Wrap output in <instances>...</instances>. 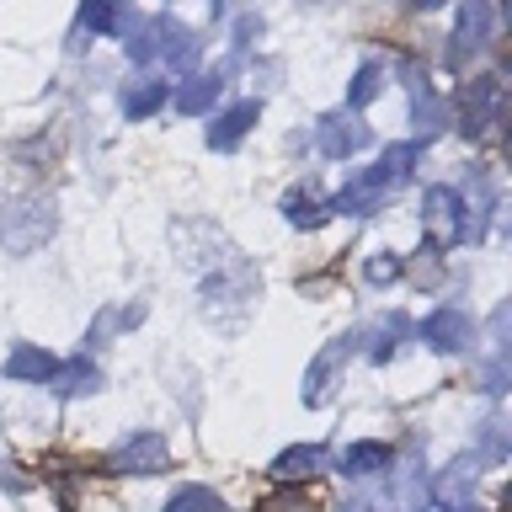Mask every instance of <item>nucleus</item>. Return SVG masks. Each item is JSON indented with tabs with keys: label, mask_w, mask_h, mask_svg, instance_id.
I'll return each instance as SVG.
<instances>
[{
	"label": "nucleus",
	"mask_w": 512,
	"mask_h": 512,
	"mask_svg": "<svg viewBox=\"0 0 512 512\" xmlns=\"http://www.w3.org/2000/svg\"><path fill=\"white\" fill-rule=\"evenodd\" d=\"M416 166V144H390L374 166H368L363 176H352V182L331 198V214H352V219H363V214H374L379 198L390 192L395 182H406Z\"/></svg>",
	"instance_id": "f257e3e1"
},
{
	"label": "nucleus",
	"mask_w": 512,
	"mask_h": 512,
	"mask_svg": "<svg viewBox=\"0 0 512 512\" xmlns=\"http://www.w3.org/2000/svg\"><path fill=\"white\" fill-rule=\"evenodd\" d=\"M123 38H128V59H139V64L166 59V64H176V70H187V64L198 59V38H192L182 22H171V16L134 22V32H123Z\"/></svg>",
	"instance_id": "f03ea898"
},
{
	"label": "nucleus",
	"mask_w": 512,
	"mask_h": 512,
	"mask_svg": "<svg viewBox=\"0 0 512 512\" xmlns=\"http://www.w3.org/2000/svg\"><path fill=\"white\" fill-rule=\"evenodd\" d=\"M54 235V203L48 198H11L0 203V251L27 256Z\"/></svg>",
	"instance_id": "7ed1b4c3"
},
{
	"label": "nucleus",
	"mask_w": 512,
	"mask_h": 512,
	"mask_svg": "<svg viewBox=\"0 0 512 512\" xmlns=\"http://www.w3.org/2000/svg\"><path fill=\"white\" fill-rule=\"evenodd\" d=\"M496 118H502V80L496 75H475L459 96V134L464 139H486Z\"/></svg>",
	"instance_id": "20e7f679"
},
{
	"label": "nucleus",
	"mask_w": 512,
	"mask_h": 512,
	"mask_svg": "<svg viewBox=\"0 0 512 512\" xmlns=\"http://www.w3.org/2000/svg\"><path fill=\"white\" fill-rule=\"evenodd\" d=\"M107 470H118V475H160V470H171V443L160 438V432H134V438H123L118 448H112Z\"/></svg>",
	"instance_id": "39448f33"
},
{
	"label": "nucleus",
	"mask_w": 512,
	"mask_h": 512,
	"mask_svg": "<svg viewBox=\"0 0 512 512\" xmlns=\"http://www.w3.org/2000/svg\"><path fill=\"white\" fill-rule=\"evenodd\" d=\"M491 27H496V16H491L486 0H464L459 27H454V38H448V70H464V64L491 43Z\"/></svg>",
	"instance_id": "423d86ee"
},
{
	"label": "nucleus",
	"mask_w": 512,
	"mask_h": 512,
	"mask_svg": "<svg viewBox=\"0 0 512 512\" xmlns=\"http://www.w3.org/2000/svg\"><path fill=\"white\" fill-rule=\"evenodd\" d=\"M459 214H470L464 219V235L470 240L486 235V224L496 214V176H491V166H470V182H464V192H459Z\"/></svg>",
	"instance_id": "0eeeda50"
},
{
	"label": "nucleus",
	"mask_w": 512,
	"mask_h": 512,
	"mask_svg": "<svg viewBox=\"0 0 512 512\" xmlns=\"http://www.w3.org/2000/svg\"><path fill=\"white\" fill-rule=\"evenodd\" d=\"M422 219H427V230L438 235V246H454V240H464V214H459V192H454V187H427Z\"/></svg>",
	"instance_id": "6e6552de"
},
{
	"label": "nucleus",
	"mask_w": 512,
	"mask_h": 512,
	"mask_svg": "<svg viewBox=\"0 0 512 512\" xmlns=\"http://www.w3.org/2000/svg\"><path fill=\"white\" fill-rule=\"evenodd\" d=\"M315 139H320V150H326L331 160H347V155H358L368 144V123L352 118V112H331V118H320Z\"/></svg>",
	"instance_id": "1a4fd4ad"
},
{
	"label": "nucleus",
	"mask_w": 512,
	"mask_h": 512,
	"mask_svg": "<svg viewBox=\"0 0 512 512\" xmlns=\"http://www.w3.org/2000/svg\"><path fill=\"white\" fill-rule=\"evenodd\" d=\"M422 336H427L432 352H464V347L475 342V320L464 315V310H438V315H427Z\"/></svg>",
	"instance_id": "9d476101"
},
{
	"label": "nucleus",
	"mask_w": 512,
	"mask_h": 512,
	"mask_svg": "<svg viewBox=\"0 0 512 512\" xmlns=\"http://www.w3.org/2000/svg\"><path fill=\"white\" fill-rule=\"evenodd\" d=\"M256 118H262V107H256V102H235V107H224L219 118L208 123V150H235V144L256 128Z\"/></svg>",
	"instance_id": "9b49d317"
},
{
	"label": "nucleus",
	"mask_w": 512,
	"mask_h": 512,
	"mask_svg": "<svg viewBox=\"0 0 512 512\" xmlns=\"http://www.w3.org/2000/svg\"><path fill=\"white\" fill-rule=\"evenodd\" d=\"M347 352H352V336H342V342H331L320 358L310 363V374H304V406H320V400L331 395V379H336V368L347 363Z\"/></svg>",
	"instance_id": "f8f14e48"
},
{
	"label": "nucleus",
	"mask_w": 512,
	"mask_h": 512,
	"mask_svg": "<svg viewBox=\"0 0 512 512\" xmlns=\"http://www.w3.org/2000/svg\"><path fill=\"white\" fill-rule=\"evenodd\" d=\"M326 470V454H320L315 443H299V448H283L278 459H272V475L283 480V486H299V480H310Z\"/></svg>",
	"instance_id": "ddd939ff"
},
{
	"label": "nucleus",
	"mask_w": 512,
	"mask_h": 512,
	"mask_svg": "<svg viewBox=\"0 0 512 512\" xmlns=\"http://www.w3.org/2000/svg\"><path fill=\"white\" fill-rule=\"evenodd\" d=\"M128 27H134L128 0H86L80 6V32H128Z\"/></svg>",
	"instance_id": "4468645a"
},
{
	"label": "nucleus",
	"mask_w": 512,
	"mask_h": 512,
	"mask_svg": "<svg viewBox=\"0 0 512 512\" xmlns=\"http://www.w3.org/2000/svg\"><path fill=\"white\" fill-rule=\"evenodd\" d=\"M48 390L64 395V400H75V395H91V390H102V374L86 363V352H80L75 363H59L54 374H48Z\"/></svg>",
	"instance_id": "2eb2a0df"
},
{
	"label": "nucleus",
	"mask_w": 512,
	"mask_h": 512,
	"mask_svg": "<svg viewBox=\"0 0 512 512\" xmlns=\"http://www.w3.org/2000/svg\"><path fill=\"white\" fill-rule=\"evenodd\" d=\"M224 80L219 75H187L182 86H176V112H187V118H198V112H208L219 102Z\"/></svg>",
	"instance_id": "dca6fc26"
},
{
	"label": "nucleus",
	"mask_w": 512,
	"mask_h": 512,
	"mask_svg": "<svg viewBox=\"0 0 512 512\" xmlns=\"http://www.w3.org/2000/svg\"><path fill=\"white\" fill-rule=\"evenodd\" d=\"M166 96H171V86L166 80H134V86H123V112L128 118H150V112H160L166 107Z\"/></svg>",
	"instance_id": "f3484780"
},
{
	"label": "nucleus",
	"mask_w": 512,
	"mask_h": 512,
	"mask_svg": "<svg viewBox=\"0 0 512 512\" xmlns=\"http://www.w3.org/2000/svg\"><path fill=\"white\" fill-rule=\"evenodd\" d=\"M411 123H416V134H422V139L443 134V128H448V102L438 91H416L411 96Z\"/></svg>",
	"instance_id": "a211bd4d"
},
{
	"label": "nucleus",
	"mask_w": 512,
	"mask_h": 512,
	"mask_svg": "<svg viewBox=\"0 0 512 512\" xmlns=\"http://www.w3.org/2000/svg\"><path fill=\"white\" fill-rule=\"evenodd\" d=\"M342 470H347L352 480L384 475V470H390V448H384V443H352L347 459H342Z\"/></svg>",
	"instance_id": "6ab92c4d"
},
{
	"label": "nucleus",
	"mask_w": 512,
	"mask_h": 512,
	"mask_svg": "<svg viewBox=\"0 0 512 512\" xmlns=\"http://www.w3.org/2000/svg\"><path fill=\"white\" fill-rule=\"evenodd\" d=\"M54 358H48L43 347H16L11 358H6V379H38V384H48V374H54Z\"/></svg>",
	"instance_id": "aec40b11"
},
{
	"label": "nucleus",
	"mask_w": 512,
	"mask_h": 512,
	"mask_svg": "<svg viewBox=\"0 0 512 512\" xmlns=\"http://www.w3.org/2000/svg\"><path fill=\"white\" fill-rule=\"evenodd\" d=\"M166 512H224V502H219V491H208V486H182L166 502Z\"/></svg>",
	"instance_id": "412c9836"
},
{
	"label": "nucleus",
	"mask_w": 512,
	"mask_h": 512,
	"mask_svg": "<svg viewBox=\"0 0 512 512\" xmlns=\"http://www.w3.org/2000/svg\"><path fill=\"white\" fill-rule=\"evenodd\" d=\"M256 512H320V507H315V496H304L299 486H278L272 496L256 502Z\"/></svg>",
	"instance_id": "4be33fe9"
},
{
	"label": "nucleus",
	"mask_w": 512,
	"mask_h": 512,
	"mask_svg": "<svg viewBox=\"0 0 512 512\" xmlns=\"http://www.w3.org/2000/svg\"><path fill=\"white\" fill-rule=\"evenodd\" d=\"M379 86H384V70H379V64H363V70L352 75V86H347V102L352 107H368L379 96Z\"/></svg>",
	"instance_id": "5701e85b"
},
{
	"label": "nucleus",
	"mask_w": 512,
	"mask_h": 512,
	"mask_svg": "<svg viewBox=\"0 0 512 512\" xmlns=\"http://www.w3.org/2000/svg\"><path fill=\"white\" fill-rule=\"evenodd\" d=\"M283 214H288V224H299V230H315V224L326 219V208H320L315 198H304V192H294V198L283 203Z\"/></svg>",
	"instance_id": "b1692460"
},
{
	"label": "nucleus",
	"mask_w": 512,
	"mask_h": 512,
	"mask_svg": "<svg viewBox=\"0 0 512 512\" xmlns=\"http://www.w3.org/2000/svg\"><path fill=\"white\" fill-rule=\"evenodd\" d=\"M363 278L368 283H395L400 278V256L395 251H374V256H368V267H363Z\"/></svg>",
	"instance_id": "393cba45"
},
{
	"label": "nucleus",
	"mask_w": 512,
	"mask_h": 512,
	"mask_svg": "<svg viewBox=\"0 0 512 512\" xmlns=\"http://www.w3.org/2000/svg\"><path fill=\"white\" fill-rule=\"evenodd\" d=\"M432 278H438V246H427L422 262H416V283H432Z\"/></svg>",
	"instance_id": "a878e982"
},
{
	"label": "nucleus",
	"mask_w": 512,
	"mask_h": 512,
	"mask_svg": "<svg viewBox=\"0 0 512 512\" xmlns=\"http://www.w3.org/2000/svg\"><path fill=\"white\" fill-rule=\"evenodd\" d=\"M347 512H390V496H352Z\"/></svg>",
	"instance_id": "bb28decb"
},
{
	"label": "nucleus",
	"mask_w": 512,
	"mask_h": 512,
	"mask_svg": "<svg viewBox=\"0 0 512 512\" xmlns=\"http://www.w3.org/2000/svg\"><path fill=\"white\" fill-rule=\"evenodd\" d=\"M486 390H491V395H502V390H507V363H502V358L486 368Z\"/></svg>",
	"instance_id": "cd10ccee"
},
{
	"label": "nucleus",
	"mask_w": 512,
	"mask_h": 512,
	"mask_svg": "<svg viewBox=\"0 0 512 512\" xmlns=\"http://www.w3.org/2000/svg\"><path fill=\"white\" fill-rule=\"evenodd\" d=\"M395 331H406V320H390V336H395ZM390 352H395V342H384V336H379V342H374V363H384Z\"/></svg>",
	"instance_id": "c85d7f7f"
},
{
	"label": "nucleus",
	"mask_w": 512,
	"mask_h": 512,
	"mask_svg": "<svg viewBox=\"0 0 512 512\" xmlns=\"http://www.w3.org/2000/svg\"><path fill=\"white\" fill-rule=\"evenodd\" d=\"M406 6H416V11H438V6H448V0H406Z\"/></svg>",
	"instance_id": "c756f323"
},
{
	"label": "nucleus",
	"mask_w": 512,
	"mask_h": 512,
	"mask_svg": "<svg viewBox=\"0 0 512 512\" xmlns=\"http://www.w3.org/2000/svg\"><path fill=\"white\" fill-rule=\"evenodd\" d=\"M432 512H448V507H432Z\"/></svg>",
	"instance_id": "7c9ffc66"
}]
</instances>
